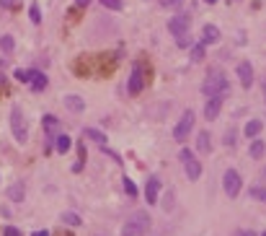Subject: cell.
I'll list each match as a JSON object with an SVG mask.
<instances>
[{"label":"cell","mask_w":266,"mask_h":236,"mask_svg":"<svg viewBox=\"0 0 266 236\" xmlns=\"http://www.w3.org/2000/svg\"><path fill=\"white\" fill-rule=\"evenodd\" d=\"M235 236H256L253 231H235Z\"/></svg>","instance_id":"cell-34"},{"label":"cell","mask_w":266,"mask_h":236,"mask_svg":"<svg viewBox=\"0 0 266 236\" xmlns=\"http://www.w3.org/2000/svg\"><path fill=\"white\" fill-rule=\"evenodd\" d=\"M158 192H161V179L158 177H150L147 187H145V200L150 205H158Z\"/></svg>","instance_id":"cell-11"},{"label":"cell","mask_w":266,"mask_h":236,"mask_svg":"<svg viewBox=\"0 0 266 236\" xmlns=\"http://www.w3.org/2000/svg\"><path fill=\"white\" fill-rule=\"evenodd\" d=\"M85 138H91V140H96L98 145H106V135H103L101 130H96V127H88V130H85Z\"/></svg>","instance_id":"cell-21"},{"label":"cell","mask_w":266,"mask_h":236,"mask_svg":"<svg viewBox=\"0 0 266 236\" xmlns=\"http://www.w3.org/2000/svg\"><path fill=\"white\" fill-rule=\"evenodd\" d=\"M11 130H13V138L18 143H26L29 140V122L21 112V106H13L11 109Z\"/></svg>","instance_id":"cell-3"},{"label":"cell","mask_w":266,"mask_h":236,"mask_svg":"<svg viewBox=\"0 0 266 236\" xmlns=\"http://www.w3.org/2000/svg\"><path fill=\"white\" fill-rule=\"evenodd\" d=\"M62 221L68 223V226H80V223H83L78 213H62Z\"/></svg>","instance_id":"cell-24"},{"label":"cell","mask_w":266,"mask_h":236,"mask_svg":"<svg viewBox=\"0 0 266 236\" xmlns=\"http://www.w3.org/2000/svg\"><path fill=\"white\" fill-rule=\"evenodd\" d=\"M261 236H266V231H263V233H261Z\"/></svg>","instance_id":"cell-40"},{"label":"cell","mask_w":266,"mask_h":236,"mask_svg":"<svg viewBox=\"0 0 266 236\" xmlns=\"http://www.w3.org/2000/svg\"><path fill=\"white\" fill-rule=\"evenodd\" d=\"M55 140H57V143H55V148H57V153H68V151H70V145H73L70 135H57Z\"/></svg>","instance_id":"cell-18"},{"label":"cell","mask_w":266,"mask_h":236,"mask_svg":"<svg viewBox=\"0 0 266 236\" xmlns=\"http://www.w3.org/2000/svg\"><path fill=\"white\" fill-rule=\"evenodd\" d=\"M207 55H204V45H202V42H199V45H194L191 47V62H202Z\"/></svg>","instance_id":"cell-23"},{"label":"cell","mask_w":266,"mask_h":236,"mask_svg":"<svg viewBox=\"0 0 266 236\" xmlns=\"http://www.w3.org/2000/svg\"><path fill=\"white\" fill-rule=\"evenodd\" d=\"M78 3H80V6H85V3H88V0H78Z\"/></svg>","instance_id":"cell-39"},{"label":"cell","mask_w":266,"mask_h":236,"mask_svg":"<svg viewBox=\"0 0 266 236\" xmlns=\"http://www.w3.org/2000/svg\"><path fill=\"white\" fill-rule=\"evenodd\" d=\"M230 91V81L225 78V73L220 70V68H209L207 70V78L202 83V94L204 96H220V99H225Z\"/></svg>","instance_id":"cell-1"},{"label":"cell","mask_w":266,"mask_h":236,"mask_svg":"<svg viewBox=\"0 0 266 236\" xmlns=\"http://www.w3.org/2000/svg\"><path fill=\"white\" fill-rule=\"evenodd\" d=\"M263 91H266V89H263Z\"/></svg>","instance_id":"cell-41"},{"label":"cell","mask_w":266,"mask_h":236,"mask_svg":"<svg viewBox=\"0 0 266 236\" xmlns=\"http://www.w3.org/2000/svg\"><path fill=\"white\" fill-rule=\"evenodd\" d=\"M29 18L34 21V24H39V21H41V13H39V6H31V8H29Z\"/></svg>","instance_id":"cell-28"},{"label":"cell","mask_w":266,"mask_h":236,"mask_svg":"<svg viewBox=\"0 0 266 236\" xmlns=\"http://www.w3.org/2000/svg\"><path fill=\"white\" fill-rule=\"evenodd\" d=\"M31 236H49L47 231H36V233H31Z\"/></svg>","instance_id":"cell-36"},{"label":"cell","mask_w":266,"mask_h":236,"mask_svg":"<svg viewBox=\"0 0 266 236\" xmlns=\"http://www.w3.org/2000/svg\"><path fill=\"white\" fill-rule=\"evenodd\" d=\"M240 184H243V179H240V171L228 169V171H225V177H223L225 195H228V198H238V195H240Z\"/></svg>","instance_id":"cell-6"},{"label":"cell","mask_w":266,"mask_h":236,"mask_svg":"<svg viewBox=\"0 0 266 236\" xmlns=\"http://www.w3.org/2000/svg\"><path fill=\"white\" fill-rule=\"evenodd\" d=\"M41 125H44V130H47V135H55V133L60 130V122H57V117H55V114H44Z\"/></svg>","instance_id":"cell-17"},{"label":"cell","mask_w":266,"mask_h":236,"mask_svg":"<svg viewBox=\"0 0 266 236\" xmlns=\"http://www.w3.org/2000/svg\"><path fill=\"white\" fill-rule=\"evenodd\" d=\"M8 198H11L13 203H21V200H24V184H21V182L13 184V187L8 189Z\"/></svg>","instance_id":"cell-20"},{"label":"cell","mask_w":266,"mask_h":236,"mask_svg":"<svg viewBox=\"0 0 266 236\" xmlns=\"http://www.w3.org/2000/svg\"><path fill=\"white\" fill-rule=\"evenodd\" d=\"M248 195H251L253 200H258V203H266V187H263V184H256V187L248 189Z\"/></svg>","instance_id":"cell-22"},{"label":"cell","mask_w":266,"mask_h":236,"mask_svg":"<svg viewBox=\"0 0 266 236\" xmlns=\"http://www.w3.org/2000/svg\"><path fill=\"white\" fill-rule=\"evenodd\" d=\"M189 26H191V16L189 13H179L168 21V31L173 36H181V34H189Z\"/></svg>","instance_id":"cell-7"},{"label":"cell","mask_w":266,"mask_h":236,"mask_svg":"<svg viewBox=\"0 0 266 236\" xmlns=\"http://www.w3.org/2000/svg\"><path fill=\"white\" fill-rule=\"evenodd\" d=\"M196 151L202 153V156H207V153L212 151V143H209V133H207V130L199 133V138H196Z\"/></svg>","instance_id":"cell-14"},{"label":"cell","mask_w":266,"mask_h":236,"mask_svg":"<svg viewBox=\"0 0 266 236\" xmlns=\"http://www.w3.org/2000/svg\"><path fill=\"white\" fill-rule=\"evenodd\" d=\"M16 3V0H0V6H3V8H11Z\"/></svg>","instance_id":"cell-33"},{"label":"cell","mask_w":266,"mask_h":236,"mask_svg":"<svg viewBox=\"0 0 266 236\" xmlns=\"http://www.w3.org/2000/svg\"><path fill=\"white\" fill-rule=\"evenodd\" d=\"M101 6H106L109 11H119L122 8V0H101Z\"/></svg>","instance_id":"cell-26"},{"label":"cell","mask_w":266,"mask_h":236,"mask_svg":"<svg viewBox=\"0 0 266 236\" xmlns=\"http://www.w3.org/2000/svg\"><path fill=\"white\" fill-rule=\"evenodd\" d=\"M194 120H196V114H194V109H186L184 114H181V120H179V125L173 127V138L179 140V143H184L189 135H191V130H194Z\"/></svg>","instance_id":"cell-5"},{"label":"cell","mask_w":266,"mask_h":236,"mask_svg":"<svg viewBox=\"0 0 266 236\" xmlns=\"http://www.w3.org/2000/svg\"><path fill=\"white\" fill-rule=\"evenodd\" d=\"M225 145H235V130H230V133H228V140H225Z\"/></svg>","instance_id":"cell-32"},{"label":"cell","mask_w":266,"mask_h":236,"mask_svg":"<svg viewBox=\"0 0 266 236\" xmlns=\"http://www.w3.org/2000/svg\"><path fill=\"white\" fill-rule=\"evenodd\" d=\"M3 236H21V231H18V228H13V226H8V228L3 231Z\"/></svg>","instance_id":"cell-31"},{"label":"cell","mask_w":266,"mask_h":236,"mask_svg":"<svg viewBox=\"0 0 266 236\" xmlns=\"http://www.w3.org/2000/svg\"><path fill=\"white\" fill-rule=\"evenodd\" d=\"M243 135H246V138H258L261 135V120H251L246 127H243Z\"/></svg>","instance_id":"cell-16"},{"label":"cell","mask_w":266,"mask_h":236,"mask_svg":"<svg viewBox=\"0 0 266 236\" xmlns=\"http://www.w3.org/2000/svg\"><path fill=\"white\" fill-rule=\"evenodd\" d=\"M235 73H238V78H240V86H243V89H251V86H253V65H251V62H248V60L238 62Z\"/></svg>","instance_id":"cell-9"},{"label":"cell","mask_w":266,"mask_h":236,"mask_svg":"<svg viewBox=\"0 0 266 236\" xmlns=\"http://www.w3.org/2000/svg\"><path fill=\"white\" fill-rule=\"evenodd\" d=\"M176 45H179V47H189V45H191L189 34H181V36H176Z\"/></svg>","instance_id":"cell-29"},{"label":"cell","mask_w":266,"mask_h":236,"mask_svg":"<svg viewBox=\"0 0 266 236\" xmlns=\"http://www.w3.org/2000/svg\"><path fill=\"white\" fill-rule=\"evenodd\" d=\"M176 3H184V0H163V6H176Z\"/></svg>","instance_id":"cell-35"},{"label":"cell","mask_w":266,"mask_h":236,"mask_svg":"<svg viewBox=\"0 0 266 236\" xmlns=\"http://www.w3.org/2000/svg\"><path fill=\"white\" fill-rule=\"evenodd\" d=\"M13 75H16V78H18L21 83H26V81H29V70H16Z\"/></svg>","instance_id":"cell-30"},{"label":"cell","mask_w":266,"mask_h":236,"mask_svg":"<svg viewBox=\"0 0 266 236\" xmlns=\"http://www.w3.org/2000/svg\"><path fill=\"white\" fill-rule=\"evenodd\" d=\"M263 151H266V143L261 138H253V143H251V159H261Z\"/></svg>","instance_id":"cell-19"},{"label":"cell","mask_w":266,"mask_h":236,"mask_svg":"<svg viewBox=\"0 0 266 236\" xmlns=\"http://www.w3.org/2000/svg\"><path fill=\"white\" fill-rule=\"evenodd\" d=\"M26 83H31V89L34 91H44V89H47V75H44L41 70H29V81Z\"/></svg>","instance_id":"cell-12"},{"label":"cell","mask_w":266,"mask_h":236,"mask_svg":"<svg viewBox=\"0 0 266 236\" xmlns=\"http://www.w3.org/2000/svg\"><path fill=\"white\" fill-rule=\"evenodd\" d=\"M122 182H124V189H127V195H129V198H137V184L132 182L129 177H124Z\"/></svg>","instance_id":"cell-25"},{"label":"cell","mask_w":266,"mask_h":236,"mask_svg":"<svg viewBox=\"0 0 266 236\" xmlns=\"http://www.w3.org/2000/svg\"><path fill=\"white\" fill-rule=\"evenodd\" d=\"M150 231V216L145 210H137L127 218V223L122 226V236H145Z\"/></svg>","instance_id":"cell-2"},{"label":"cell","mask_w":266,"mask_h":236,"mask_svg":"<svg viewBox=\"0 0 266 236\" xmlns=\"http://www.w3.org/2000/svg\"><path fill=\"white\" fill-rule=\"evenodd\" d=\"M204 3H207V6H215V3H217V0H204Z\"/></svg>","instance_id":"cell-37"},{"label":"cell","mask_w":266,"mask_h":236,"mask_svg":"<svg viewBox=\"0 0 266 236\" xmlns=\"http://www.w3.org/2000/svg\"><path fill=\"white\" fill-rule=\"evenodd\" d=\"M65 106H68L70 112H83V109H85V101H83L80 96H73V94H70V96H65Z\"/></svg>","instance_id":"cell-15"},{"label":"cell","mask_w":266,"mask_h":236,"mask_svg":"<svg viewBox=\"0 0 266 236\" xmlns=\"http://www.w3.org/2000/svg\"><path fill=\"white\" fill-rule=\"evenodd\" d=\"M220 112H223V99H220V96H209L207 104H204V117L207 120H217Z\"/></svg>","instance_id":"cell-10"},{"label":"cell","mask_w":266,"mask_h":236,"mask_svg":"<svg viewBox=\"0 0 266 236\" xmlns=\"http://www.w3.org/2000/svg\"><path fill=\"white\" fill-rule=\"evenodd\" d=\"M215 42H220V29L215 24H207L202 29V45L207 47V45H215Z\"/></svg>","instance_id":"cell-13"},{"label":"cell","mask_w":266,"mask_h":236,"mask_svg":"<svg viewBox=\"0 0 266 236\" xmlns=\"http://www.w3.org/2000/svg\"><path fill=\"white\" fill-rule=\"evenodd\" d=\"M261 177H263V179H266V166H263V171H261Z\"/></svg>","instance_id":"cell-38"},{"label":"cell","mask_w":266,"mask_h":236,"mask_svg":"<svg viewBox=\"0 0 266 236\" xmlns=\"http://www.w3.org/2000/svg\"><path fill=\"white\" fill-rule=\"evenodd\" d=\"M181 164H184V171H186V177L191 182H199V177H202V161H199V156L194 151H189V148H184V151L179 153Z\"/></svg>","instance_id":"cell-4"},{"label":"cell","mask_w":266,"mask_h":236,"mask_svg":"<svg viewBox=\"0 0 266 236\" xmlns=\"http://www.w3.org/2000/svg\"><path fill=\"white\" fill-rule=\"evenodd\" d=\"M0 47H3V52H11L13 50V36H3L0 39Z\"/></svg>","instance_id":"cell-27"},{"label":"cell","mask_w":266,"mask_h":236,"mask_svg":"<svg viewBox=\"0 0 266 236\" xmlns=\"http://www.w3.org/2000/svg\"><path fill=\"white\" fill-rule=\"evenodd\" d=\"M142 86H145V73H142L140 65H135V68H132V75H129V86H127L129 96H137L142 91Z\"/></svg>","instance_id":"cell-8"}]
</instances>
